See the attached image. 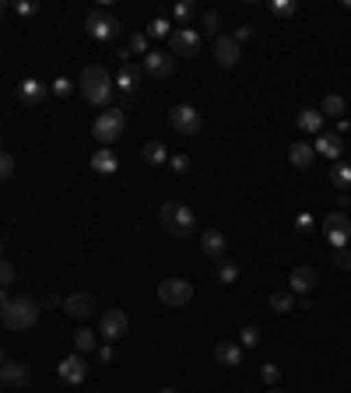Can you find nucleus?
Listing matches in <instances>:
<instances>
[{
	"label": "nucleus",
	"mask_w": 351,
	"mask_h": 393,
	"mask_svg": "<svg viewBox=\"0 0 351 393\" xmlns=\"http://www.w3.org/2000/svg\"><path fill=\"white\" fill-rule=\"evenodd\" d=\"M112 88H116V78L102 67V64H88L77 78V92L88 106H95V109H106L112 102Z\"/></svg>",
	"instance_id": "obj_1"
},
{
	"label": "nucleus",
	"mask_w": 351,
	"mask_h": 393,
	"mask_svg": "<svg viewBox=\"0 0 351 393\" xmlns=\"http://www.w3.org/2000/svg\"><path fill=\"white\" fill-rule=\"evenodd\" d=\"M39 313H43V306H39L36 298H28V295L11 298L8 291L0 295V323H4V330H11V334H21V330L36 326L39 323Z\"/></svg>",
	"instance_id": "obj_2"
},
{
	"label": "nucleus",
	"mask_w": 351,
	"mask_h": 393,
	"mask_svg": "<svg viewBox=\"0 0 351 393\" xmlns=\"http://www.w3.org/2000/svg\"><path fill=\"white\" fill-rule=\"evenodd\" d=\"M158 222H162V232L172 239H190L197 232V215L183 200H165L158 211Z\"/></svg>",
	"instance_id": "obj_3"
},
{
	"label": "nucleus",
	"mask_w": 351,
	"mask_h": 393,
	"mask_svg": "<svg viewBox=\"0 0 351 393\" xmlns=\"http://www.w3.org/2000/svg\"><path fill=\"white\" fill-rule=\"evenodd\" d=\"M123 130H127V112L123 109H106V112L95 116V123H92V137L102 147H109L112 141H120Z\"/></svg>",
	"instance_id": "obj_4"
},
{
	"label": "nucleus",
	"mask_w": 351,
	"mask_h": 393,
	"mask_svg": "<svg viewBox=\"0 0 351 393\" xmlns=\"http://www.w3.org/2000/svg\"><path fill=\"white\" fill-rule=\"evenodd\" d=\"M120 28H123L120 18L109 14V11H92V14L84 18V32L92 36L95 43H112L116 36H120Z\"/></svg>",
	"instance_id": "obj_5"
},
{
	"label": "nucleus",
	"mask_w": 351,
	"mask_h": 393,
	"mask_svg": "<svg viewBox=\"0 0 351 393\" xmlns=\"http://www.w3.org/2000/svg\"><path fill=\"white\" fill-rule=\"evenodd\" d=\"M169 127L180 134V137H197L200 130H204V116L193 109V106H172L169 109Z\"/></svg>",
	"instance_id": "obj_6"
},
{
	"label": "nucleus",
	"mask_w": 351,
	"mask_h": 393,
	"mask_svg": "<svg viewBox=\"0 0 351 393\" xmlns=\"http://www.w3.org/2000/svg\"><path fill=\"white\" fill-rule=\"evenodd\" d=\"M190 298H193V285L186 278H169V281L158 285V302H162V306H169V309L190 306Z\"/></svg>",
	"instance_id": "obj_7"
},
{
	"label": "nucleus",
	"mask_w": 351,
	"mask_h": 393,
	"mask_svg": "<svg viewBox=\"0 0 351 393\" xmlns=\"http://www.w3.org/2000/svg\"><path fill=\"white\" fill-rule=\"evenodd\" d=\"M324 235H327V243L334 250H344L351 243V218H348V211H330V215L324 218Z\"/></svg>",
	"instance_id": "obj_8"
},
{
	"label": "nucleus",
	"mask_w": 351,
	"mask_h": 393,
	"mask_svg": "<svg viewBox=\"0 0 351 393\" xmlns=\"http://www.w3.org/2000/svg\"><path fill=\"white\" fill-rule=\"evenodd\" d=\"M204 46V36L197 32V28H176V32L169 36V53L180 60V56H197Z\"/></svg>",
	"instance_id": "obj_9"
},
{
	"label": "nucleus",
	"mask_w": 351,
	"mask_h": 393,
	"mask_svg": "<svg viewBox=\"0 0 351 393\" xmlns=\"http://www.w3.org/2000/svg\"><path fill=\"white\" fill-rule=\"evenodd\" d=\"M141 67H144V74H148V78L165 81V78H172V74H176V56H172V53L155 49V53H148V56L141 60Z\"/></svg>",
	"instance_id": "obj_10"
},
{
	"label": "nucleus",
	"mask_w": 351,
	"mask_h": 393,
	"mask_svg": "<svg viewBox=\"0 0 351 393\" xmlns=\"http://www.w3.org/2000/svg\"><path fill=\"white\" fill-rule=\"evenodd\" d=\"M316 285H319V270L309 267V263L295 267V270L288 274V291H291V295H309Z\"/></svg>",
	"instance_id": "obj_11"
},
{
	"label": "nucleus",
	"mask_w": 351,
	"mask_h": 393,
	"mask_svg": "<svg viewBox=\"0 0 351 393\" xmlns=\"http://www.w3.org/2000/svg\"><path fill=\"white\" fill-rule=\"evenodd\" d=\"M127 323H130V320H127L123 309H106L102 320H99V334H102L106 344H109V341H116V337L127 334Z\"/></svg>",
	"instance_id": "obj_12"
},
{
	"label": "nucleus",
	"mask_w": 351,
	"mask_h": 393,
	"mask_svg": "<svg viewBox=\"0 0 351 393\" xmlns=\"http://www.w3.org/2000/svg\"><path fill=\"white\" fill-rule=\"evenodd\" d=\"M239 43L232 39V36H218L215 39V64L221 67V71H232V67H239Z\"/></svg>",
	"instance_id": "obj_13"
},
{
	"label": "nucleus",
	"mask_w": 351,
	"mask_h": 393,
	"mask_svg": "<svg viewBox=\"0 0 351 393\" xmlns=\"http://www.w3.org/2000/svg\"><path fill=\"white\" fill-rule=\"evenodd\" d=\"M64 313L71 316V320H88L95 313V295L92 291H74V295H67L64 298Z\"/></svg>",
	"instance_id": "obj_14"
},
{
	"label": "nucleus",
	"mask_w": 351,
	"mask_h": 393,
	"mask_svg": "<svg viewBox=\"0 0 351 393\" xmlns=\"http://www.w3.org/2000/svg\"><path fill=\"white\" fill-rule=\"evenodd\" d=\"M0 383L4 386H28L32 383V369L18 358H4V366H0Z\"/></svg>",
	"instance_id": "obj_15"
},
{
	"label": "nucleus",
	"mask_w": 351,
	"mask_h": 393,
	"mask_svg": "<svg viewBox=\"0 0 351 393\" xmlns=\"http://www.w3.org/2000/svg\"><path fill=\"white\" fill-rule=\"evenodd\" d=\"M56 372H60V379H64L67 386H77V383L88 379V361H84L81 355H67L60 366H56Z\"/></svg>",
	"instance_id": "obj_16"
},
{
	"label": "nucleus",
	"mask_w": 351,
	"mask_h": 393,
	"mask_svg": "<svg viewBox=\"0 0 351 393\" xmlns=\"http://www.w3.org/2000/svg\"><path fill=\"white\" fill-rule=\"evenodd\" d=\"M225 250H228V243H225V235H221L218 228H204V232H200V253H204V257L221 260Z\"/></svg>",
	"instance_id": "obj_17"
},
{
	"label": "nucleus",
	"mask_w": 351,
	"mask_h": 393,
	"mask_svg": "<svg viewBox=\"0 0 351 393\" xmlns=\"http://www.w3.org/2000/svg\"><path fill=\"white\" fill-rule=\"evenodd\" d=\"M313 147H316V155L330 158V165L341 162V155H344V141H341L337 134H319V137L313 141Z\"/></svg>",
	"instance_id": "obj_18"
},
{
	"label": "nucleus",
	"mask_w": 351,
	"mask_h": 393,
	"mask_svg": "<svg viewBox=\"0 0 351 393\" xmlns=\"http://www.w3.org/2000/svg\"><path fill=\"white\" fill-rule=\"evenodd\" d=\"M288 162H291V169H313V162H316V147L313 144H306V141H295L288 147Z\"/></svg>",
	"instance_id": "obj_19"
},
{
	"label": "nucleus",
	"mask_w": 351,
	"mask_h": 393,
	"mask_svg": "<svg viewBox=\"0 0 351 393\" xmlns=\"http://www.w3.org/2000/svg\"><path fill=\"white\" fill-rule=\"evenodd\" d=\"M215 361H218V366H225V369L243 366V344H236V341H218V348H215Z\"/></svg>",
	"instance_id": "obj_20"
},
{
	"label": "nucleus",
	"mask_w": 351,
	"mask_h": 393,
	"mask_svg": "<svg viewBox=\"0 0 351 393\" xmlns=\"http://www.w3.org/2000/svg\"><path fill=\"white\" fill-rule=\"evenodd\" d=\"M141 74H144V67H137V64H120L116 88H120V92H127V95H134L137 88H141Z\"/></svg>",
	"instance_id": "obj_21"
},
{
	"label": "nucleus",
	"mask_w": 351,
	"mask_h": 393,
	"mask_svg": "<svg viewBox=\"0 0 351 393\" xmlns=\"http://www.w3.org/2000/svg\"><path fill=\"white\" fill-rule=\"evenodd\" d=\"M46 92H49V88H46L43 81H36V78H25V81L18 84V99H21L25 106H39V102L46 99Z\"/></svg>",
	"instance_id": "obj_22"
},
{
	"label": "nucleus",
	"mask_w": 351,
	"mask_h": 393,
	"mask_svg": "<svg viewBox=\"0 0 351 393\" xmlns=\"http://www.w3.org/2000/svg\"><path fill=\"white\" fill-rule=\"evenodd\" d=\"M295 123H299V130L302 134H324V123H327V116L319 112V109H302L299 116H295Z\"/></svg>",
	"instance_id": "obj_23"
},
{
	"label": "nucleus",
	"mask_w": 351,
	"mask_h": 393,
	"mask_svg": "<svg viewBox=\"0 0 351 393\" xmlns=\"http://www.w3.org/2000/svg\"><path fill=\"white\" fill-rule=\"evenodd\" d=\"M239 274H243V267L232 260V257H221V260H215V281L218 285H236L239 281Z\"/></svg>",
	"instance_id": "obj_24"
},
{
	"label": "nucleus",
	"mask_w": 351,
	"mask_h": 393,
	"mask_svg": "<svg viewBox=\"0 0 351 393\" xmlns=\"http://www.w3.org/2000/svg\"><path fill=\"white\" fill-rule=\"evenodd\" d=\"M92 169H95L99 176H112L116 169H120V158H116L112 147H99L95 155H92Z\"/></svg>",
	"instance_id": "obj_25"
},
{
	"label": "nucleus",
	"mask_w": 351,
	"mask_h": 393,
	"mask_svg": "<svg viewBox=\"0 0 351 393\" xmlns=\"http://www.w3.org/2000/svg\"><path fill=\"white\" fill-rule=\"evenodd\" d=\"M330 187H334L337 193H351V165H348L344 158L330 165Z\"/></svg>",
	"instance_id": "obj_26"
},
{
	"label": "nucleus",
	"mask_w": 351,
	"mask_h": 393,
	"mask_svg": "<svg viewBox=\"0 0 351 393\" xmlns=\"http://www.w3.org/2000/svg\"><path fill=\"white\" fill-rule=\"evenodd\" d=\"M141 158L148 162V165H169V147H165V141H148L144 144V151H141Z\"/></svg>",
	"instance_id": "obj_27"
},
{
	"label": "nucleus",
	"mask_w": 351,
	"mask_h": 393,
	"mask_svg": "<svg viewBox=\"0 0 351 393\" xmlns=\"http://www.w3.org/2000/svg\"><path fill=\"white\" fill-rule=\"evenodd\" d=\"M319 112H324L327 119H344V112H348V102H344L337 92H330V95H324V102H319Z\"/></svg>",
	"instance_id": "obj_28"
},
{
	"label": "nucleus",
	"mask_w": 351,
	"mask_h": 393,
	"mask_svg": "<svg viewBox=\"0 0 351 393\" xmlns=\"http://www.w3.org/2000/svg\"><path fill=\"white\" fill-rule=\"evenodd\" d=\"M271 309H274V313L299 309V295H291V291H271Z\"/></svg>",
	"instance_id": "obj_29"
},
{
	"label": "nucleus",
	"mask_w": 351,
	"mask_h": 393,
	"mask_svg": "<svg viewBox=\"0 0 351 393\" xmlns=\"http://www.w3.org/2000/svg\"><path fill=\"white\" fill-rule=\"evenodd\" d=\"M74 348H77V355H84V351H95L99 348V334L92 326H81L77 334H74Z\"/></svg>",
	"instance_id": "obj_30"
},
{
	"label": "nucleus",
	"mask_w": 351,
	"mask_h": 393,
	"mask_svg": "<svg viewBox=\"0 0 351 393\" xmlns=\"http://www.w3.org/2000/svg\"><path fill=\"white\" fill-rule=\"evenodd\" d=\"M172 18L180 21V28H190V21L197 18V4H193V0H176V8H172Z\"/></svg>",
	"instance_id": "obj_31"
},
{
	"label": "nucleus",
	"mask_w": 351,
	"mask_h": 393,
	"mask_svg": "<svg viewBox=\"0 0 351 393\" xmlns=\"http://www.w3.org/2000/svg\"><path fill=\"white\" fill-rule=\"evenodd\" d=\"M267 11H271V18H281V21H288V18H295L299 4H295V0H271V4H267Z\"/></svg>",
	"instance_id": "obj_32"
},
{
	"label": "nucleus",
	"mask_w": 351,
	"mask_h": 393,
	"mask_svg": "<svg viewBox=\"0 0 351 393\" xmlns=\"http://www.w3.org/2000/svg\"><path fill=\"white\" fill-rule=\"evenodd\" d=\"M200 28H204L211 39H218V36H221V32H218V28H221V14H218V11H204V14H200Z\"/></svg>",
	"instance_id": "obj_33"
},
{
	"label": "nucleus",
	"mask_w": 351,
	"mask_h": 393,
	"mask_svg": "<svg viewBox=\"0 0 351 393\" xmlns=\"http://www.w3.org/2000/svg\"><path fill=\"white\" fill-rule=\"evenodd\" d=\"M172 32H176V28H172L165 18H152V21H148V39H169Z\"/></svg>",
	"instance_id": "obj_34"
},
{
	"label": "nucleus",
	"mask_w": 351,
	"mask_h": 393,
	"mask_svg": "<svg viewBox=\"0 0 351 393\" xmlns=\"http://www.w3.org/2000/svg\"><path fill=\"white\" fill-rule=\"evenodd\" d=\"M49 92H53L56 99H71V95H74V81H71V78H56V81L49 84Z\"/></svg>",
	"instance_id": "obj_35"
},
{
	"label": "nucleus",
	"mask_w": 351,
	"mask_h": 393,
	"mask_svg": "<svg viewBox=\"0 0 351 393\" xmlns=\"http://www.w3.org/2000/svg\"><path fill=\"white\" fill-rule=\"evenodd\" d=\"M127 46H130V53H137L141 60H144V56H148V53H152V49H148V32H134Z\"/></svg>",
	"instance_id": "obj_36"
},
{
	"label": "nucleus",
	"mask_w": 351,
	"mask_h": 393,
	"mask_svg": "<svg viewBox=\"0 0 351 393\" xmlns=\"http://www.w3.org/2000/svg\"><path fill=\"white\" fill-rule=\"evenodd\" d=\"M239 344H243V348H256V344H260V326L246 323V326L239 330Z\"/></svg>",
	"instance_id": "obj_37"
},
{
	"label": "nucleus",
	"mask_w": 351,
	"mask_h": 393,
	"mask_svg": "<svg viewBox=\"0 0 351 393\" xmlns=\"http://www.w3.org/2000/svg\"><path fill=\"white\" fill-rule=\"evenodd\" d=\"M260 379L267 383V386H278V379H281V366H274V361H267V366H260Z\"/></svg>",
	"instance_id": "obj_38"
},
{
	"label": "nucleus",
	"mask_w": 351,
	"mask_h": 393,
	"mask_svg": "<svg viewBox=\"0 0 351 393\" xmlns=\"http://www.w3.org/2000/svg\"><path fill=\"white\" fill-rule=\"evenodd\" d=\"M14 172H18V162H14L11 151H4V155H0V176H4V179H14Z\"/></svg>",
	"instance_id": "obj_39"
},
{
	"label": "nucleus",
	"mask_w": 351,
	"mask_h": 393,
	"mask_svg": "<svg viewBox=\"0 0 351 393\" xmlns=\"http://www.w3.org/2000/svg\"><path fill=\"white\" fill-rule=\"evenodd\" d=\"M14 278H18L14 263H11V260H4V263H0V285H4V288H11V285H14Z\"/></svg>",
	"instance_id": "obj_40"
},
{
	"label": "nucleus",
	"mask_w": 351,
	"mask_h": 393,
	"mask_svg": "<svg viewBox=\"0 0 351 393\" xmlns=\"http://www.w3.org/2000/svg\"><path fill=\"white\" fill-rule=\"evenodd\" d=\"M11 11L21 14V18H32V14H39V4H32V0H18V4H11Z\"/></svg>",
	"instance_id": "obj_41"
},
{
	"label": "nucleus",
	"mask_w": 351,
	"mask_h": 393,
	"mask_svg": "<svg viewBox=\"0 0 351 393\" xmlns=\"http://www.w3.org/2000/svg\"><path fill=\"white\" fill-rule=\"evenodd\" d=\"M169 169H172L176 176H183V172L190 169V155H183V151H180V155H172V158H169Z\"/></svg>",
	"instance_id": "obj_42"
},
{
	"label": "nucleus",
	"mask_w": 351,
	"mask_h": 393,
	"mask_svg": "<svg viewBox=\"0 0 351 393\" xmlns=\"http://www.w3.org/2000/svg\"><path fill=\"white\" fill-rule=\"evenodd\" d=\"M334 267L337 270H351V250L344 246V250H334Z\"/></svg>",
	"instance_id": "obj_43"
},
{
	"label": "nucleus",
	"mask_w": 351,
	"mask_h": 393,
	"mask_svg": "<svg viewBox=\"0 0 351 393\" xmlns=\"http://www.w3.org/2000/svg\"><path fill=\"white\" fill-rule=\"evenodd\" d=\"M295 228L306 235V232H313L316 228V222H313V215H306V211H302V215H295Z\"/></svg>",
	"instance_id": "obj_44"
},
{
	"label": "nucleus",
	"mask_w": 351,
	"mask_h": 393,
	"mask_svg": "<svg viewBox=\"0 0 351 393\" xmlns=\"http://www.w3.org/2000/svg\"><path fill=\"white\" fill-rule=\"evenodd\" d=\"M253 36V25L250 21H243V25H236V32H232V39H236V43H246Z\"/></svg>",
	"instance_id": "obj_45"
},
{
	"label": "nucleus",
	"mask_w": 351,
	"mask_h": 393,
	"mask_svg": "<svg viewBox=\"0 0 351 393\" xmlns=\"http://www.w3.org/2000/svg\"><path fill=\"white\" fill-rule=\"evenodd\" d=\"M43 306H46V309H56V306H64V298L56 295V291H49V295H46V302H43Z\"/></svg>",
	"instance_id": "obj_46"
},
{
	"label": "nucleus",
	"mask_w": 351,
	"mask_h": 393,
	"mask_svg": "<svg viewBox=\"0 0 351 393\" xmlns=\"http://www.w3.org/2000/svg\"><path fill=\"white\" fill-rule=\"evenodd\" d=\"M99 358H102V366H106V361H112V358H116V351H112L109 344H99Z\"/></svg>",
	"instance_id": "obj_47"
},
{
	"label": "nucleus",
	"mask_w": 351,
	"mask_h": 393,
	"mask_svg": "<svg viewBox=\"0 0 351 393\" xmlns=\"http://www.w3.org/2000/svg\"><path fill=\"white\" fill-rule=\"evenodd\" d=\"M351 204V193H337V211H344Z\"/></svg>",
	"instance_id": "obj_48"
},
{
	"label": "nucleus",
	"mask_w": 351,
	"mask_h": 393,
	"mask_svg": "<svg viewBox=\"0 0 351 393\" xmlns=\"http://www.w3.org/2000/svg\"><path fill=\"white\" fill-rule=\"evenodd\" d=\"M116 56H120V64H130V56H134V53H130V46H123V49L116 53Z\"/></svg>",
	"instance_id": "obj_49"
},
{
	"label": "nucleus",
	"mask_w": 351,
	"mask_h": 393,
	"mask_svg": "<svg viewBox=\"0 0 351 393\" xmlns=\"http://www.w3.org/2000/svg\"><path fill=\"white\" fill-rule=\"evenodd\" d=\"M348 130H351V119H337V137L348 134Z\"/></svg>",
	"instance_id": "obj_50"
},
{
	"label": "nucleus",
	"mask_w": 351,
	"mask_h": 393,
	"mask_svg": "<svg viewBox=\"0 0 351 393\" xmlns=\"http://www.w3.org/2000/svg\"><path fill=\"white\" fill-rule=\"evenodd\" d=\"M267 393H285V390H278V386H271V390H267Z\"/></svg>",
	"instance_id": "obj_51"
},
{
	"label": "nucleus",
	"mask_w": 351,
	"mask_h": 393,
	"mask_svg": "<svg viewBox=\"0 0 351 393\" xmlns=\"http://www.w3.org/2000/svg\"><path fill=\"white\" fill-rule=\"evenodd\" d=\"M158 393H176V390H169V386H165V390H158Z\"/></svg>",
	"instance_id": "obj_52"
}]
</instances>
